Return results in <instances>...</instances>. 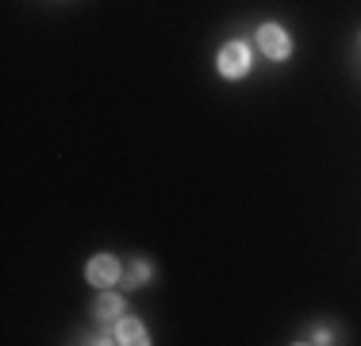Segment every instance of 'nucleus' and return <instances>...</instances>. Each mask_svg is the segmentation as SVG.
Wrapping results in <instances>:
<instances>
[{
    "label": "nucleus",
    "mask_w": 361,
    "mask_h": 346,
    "mask_svg": "<svg viewBox=\"0 0 361 346\" xmlns=\"http://www.w3.org/2000/svg\"><path fill=\"white\" fill-rule=\"evenodd\" d=\"M119 277H123V270H119V262L111 254H97L89 262V281L97 285V289H108V285H116Z\"/></svg>",
    "instance_id": "3"
},
{
    "label": "nucleus",
    "mask_w": 361,
    "mask_h": 346,
    "mask_svg": "<svg viewBox=\"0 0 361 346\" xmlns=\"http://www.w3.org/2000/svg\"><path fill=\"white\" fill-rule=\"evenodd\" d=\"M257 47H262V54L273 58V62H285L292 54V39L285 35V28H277V23H262V28H257Z\"/></svg>",
    "instance_id": "2"
},
{
    "label": "nucleus",
    "mask_w": 361,
    "mask_h": 346,
    "mask_svg": "<svg viewBox=\"0 0 361 346\" xmlns=\"http://www.w3.org/2000/svg\"><path fill=\"white\" fill-rule=\"evenodd\" d=\"M92 308H97V319H104V323H111V319H116L119 311H123V300H119L116 292H100V297H97V304H92Z\"/></svg>",
    "instance_id": "5"
},
{
    "label": "nucleus",
    "mask_w": 361,
    "mask_h": 346,
    "mask_svg": "<svg viewBox=\"0 0 361 346\" xmlns=\"http://www.w3.org/2000/svg\"><path fill=\"white\" fill-rule=\"evenodd\" d=\"M116 339H119V342H131V346L146 342V327H142V319H119Z\"/></svg>",
    "instance_id": "4"
},
{
    "label": "nucleus",
    "mask_w": 361,
    "mask_h": 346,
    "mask_svg": "<svg viewBox=\"0 0 361 346\" xmlns=\"http://www.w3.org/2000/svg\"><path fill=\"white\" fill-rule=\"evenodd\" d=\"M123 281H127V285H142V281H150V266H146V262H135L131 270H127Z\"/></svg>",
    "instance_id": "6"
},
{
    "label": "nucleus",
    "mask_w": 361,
    "mask_h": 346,
    "mask_svg": "<svg viewBox=\"0 0 361 346\" xmlns=\"http://www.w3.org/2000/svg\"><path fill=\"white\" fill-rule=\"evenodd\" d=\"M219 73L231 77V81H238V77L250 73V47H246L243 39L227 42V47L219 50Z\"/></svg>",
    "instance_id": "1"
}]
</instances>
